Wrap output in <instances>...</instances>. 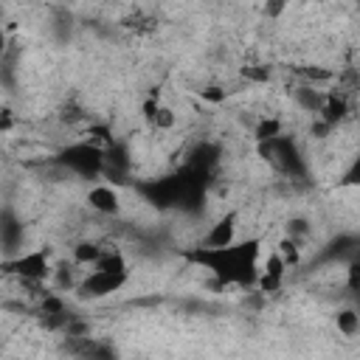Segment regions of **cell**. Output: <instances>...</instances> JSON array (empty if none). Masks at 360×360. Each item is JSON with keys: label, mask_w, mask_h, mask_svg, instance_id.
<instances>
[{"label": "cell", "mask_w": 360, "mask_h": 360, "mask_svg": "<svg viewBox=\"0 0 360 360\" xmlns=\"http://www.w3.org/2000/svg\"><path fill=\"white\" fill-rule=\"evenodd\" d=\"M259 253H262V236L250 239H233L228 245H197L186 256L205 267L222 287H253L259 273Z\"/></svg>", "instance_id": "1"}, {"label": "cell", "mask_w": 360, "mask_h": 360, "mask_svg": "<svg viewBox=\"0 0 360 360\" xmlns=\"http://www.w3.org/2000/svg\"><path fill=\"white\" fill-rule=\"evenodd\" d=\"M3 270L17 276L22 284H42L53 276V264H51V250L48 248H34V250H25V253H17L11 256L8 262H3Z\"/></svg>", "instance_id": "2"}, {"label": "cell", "mask_w": 360, "mask_h": 360, "mask_svg": "<svg viewBox=\"0 0 360 360\" xmlns=\"http://www.w3.org/2000/svg\"><path fill=\"white\" fill-rule=\"evenodd\" d=\"M56 163L65 166L68 172L79 174V177H98L104 172V149L93 146L90 141H73L68 143L59 155H56Z\"/></svg>", "instance_id": "3"}, {"label": "cell", "mask_w": 360, "mask_h": 360, "mask_svg": "<svg viewBox=\"0 0 360 360\" xmlns=\"http://www.w3.org/2000/svg\"><path fill=\"white\" fill-rule=\"evenodd\" d=\"M129 281V270H104V267H90L79 281H76V295L82 301H101L112 292H118Z\"/></svg>", "instance_id": "4"}, {"label": "cell", "mask_w": 360, "mask_h": 360, "mask_svg": "<svg viewBox=\"0 0 360 360\" xmlns=\"http://www.w3.org/2000/svg\"><path fill=\"white\" fill-rule=\"evenodd\" d=\"M87 205L98 214V217H118L124 202H121V191L112 183H96L87 188Z\"/></svg>", "instance_id": "5"}, {"label": "cell", "mask_w": 360, "mask_h": 360, "mask_svg": "<svg viewBox=\"0 0 360 360\" xmlns=\"http://www.w3.org/2000/svg\"><path fill=\"white\" fill-rule=\"evenodd\" d=\"M352 112V101L343 90H323V101H321V110L315 112V118H321L323 124H329L332 129L338 124H343Z\"/></svg>", "instance_id": "6"}, {"label": "cell", "mask_w": 360, "mask_h": 360, "mask_svg": "<svg viewBox=\"0 0 360 360\" xmlns=\"http://www.w3.org/2000/svg\"><path fill=\"white\" fill-rule=\"evenodd\" d=\"M141 115H143V121H146L155 132H169V129L177 124V112H174L166 101H160V96H149V98H143V104H141Z\"/></svg>", "instance_id": "7"}, {"label": "cell", "mask_w": 360, "mask_h": 360, "mask_svg": "<svg viewBox=\"0 0 360 360\" xmlns=\"http://www.w3.org/2000/svg\"><path fill=\"white\" fill-rule=\"evenodd\" d=\"M284 273H287V264H284L281 256L273 250V253L264 259V264L259 267V273H256V284H253V287H259V292H264V295L278 292L281 284H284Z\"/></svg>", "instance_id": "8"}, {"label": "cell", "mask_w": 360, "mask_h": 360, "mask_svg": "<svg viewBox=\"0 0 360 360\" xmlns=\"http://www.w3.org/2000/svg\"><path fill=\"white\" fill-rule=\"evenodd\" d=\"M236 225H239V211H225L211 228L208 233L202 236L200 245H208V248H217V245H228L236 239Z\"/></svg>", "instance_id": "9"}, {"label": "cell", "mask_w": 360, "mask_h": 360, "mask_svg": "<svg viewBox=\"0 0 360 360\" xmlns=\"http://www.w3.org/2000/svg\"><path fill=\"white\" fill-rule=\"evenodd\" d=\"M121 28H127V31L135 34V37H149V34L158 31V20H155L149 11L135 8V11H129L127 17H121Z\"/></svg>", "instance_id": "10"}, {"label": "cell", "mask_w": 360, "mask_h": 360, "mask_svg": "<svg viewBox=\"0 0 360 360\" xmlns=\"http://www.w3.org/2000/svg\"><path fill=\"white\" fill-rule=\"evenodd\" d=\"M101 253H104V245H98V242H93V239H82V242L73 245V264H79V267H93Z\"/></svg>", "instance_id": "11"}, {"label": "cell", "mask_w": 360, "mask_h": 360, "mask_svg": "<svg viewBox=\"0 0 360 360\" xmlns=\"http://www.w3.org/2000/svg\"><path fill=\"white\" fill-rule=\"evenodd\" d=\"M292 98H295V104L304 110V112H318L321 110V101H323V90H318L315 84H301L295 93H292Z\"/></svg>", "instance_id": "12"}, {"label": "cell", "mask_w": 360, "mask_h": 360, "mask_svg": "<svg viewBox=\"0 0 360 360\" xmlns=\"http://www.w3.org/2000/svg\"><path fill=\"white\" fill-rule=\"evenodd\" d=\"M278 135H284V124H281V118H276V115H264V118H259L256 127H253L256 143H259V141H273V138H278Z\"/></svg>", "instance_id": "13"}, {"label": "cell", "mask_w": 360, "mask_h": 360, "mask_svg": "<svg viewBox=\"0 0 360 360\" xmlns=\"http://www.w3.org/2000/svg\"><path fill=\"white\" fill-rule=\"evenodd\" d=\"M301 245H304V242H298V239H292V236H287V233L278 239L276 253L281 256V262L287 264V270L295 267V264H301Z\"/></svg>", "instance_id": "14"}, {"label": "cell", "mask_w": 360, "mask_h": 360, "mask_svg": "<svg viewBox=\"0 0 360 360\" xmlns=\"http://www.w3.org/2000/svg\"><path fill=\"white\" fill-rule=\"evenodd\" d=\"M335 323H338V332H340L343 338H354V335L360 332V315H357L354 307H343V309H338Z\"/></svg>", "instance_id": "15"}, {"label": "cell", "mask_w": 360, "mask_h": 360, "mask_svg": "<svg viewBox=\"0 0 360 360\" xmlns=\"http://www.w3.org/2000/svg\"><path fill=\"white\" fill-rule=\"evenodd\" d=\"M287 236H292V239L304 242V239L309 236V222H307V219H301V217L290 219V222H287Z\"/></svg>", "instance_id": "16"}, {"label": "cell", "mask_w": 360, "mask_h": 360, "mask_svg": "<svg viewBox=\"0 0 360 360\" xmlns=\"http://www.w3.org/2000/svg\"><path fill=\"white\" fill-rule=\"evenodd\" d=\"M14 127H17V115H14V110H11L8 104H0V135L11 132Z\"/></svg>", "instance_id": "17"}, {"label": "cell", "mask_w": 360, "mask_h": 360, "mask_svg": "<svg viewBox=\"0 0 360 360\" xmlns=\"http://www.w3.org/2000/svg\"><path fill=\"white\" fill-rule=\"evenodd\" d=\"M284 8H287V0H264L262 14L270 17V20H278V17L284 14Z\"/></svg>", "instance_id": "18"}, {"label": "cell", "mask_w": 360, "mask_h": 360, "mask_svg": "<svg viewBox=\"0 0 360 360\" xmlns=\"http://www.w3.org/2000/svg\"><path fill=\"white\" fill-rule=\"evenodd\" d=\"M200 98L202 101H211V104H219V101H225V90L217 87V84H208V87L200 90Z\"/></svg>", "instance_id": "19"}, {"label": "cell", "mask_w": 360, "mask_h": 360, "mask_svg": "<svg viewBox=\"0 0 360 360\" xmlns=\"http://www.w3.org/2000/svg\"><path fill=\"white\" fill-rule=\"evenodd\" d=\"M346 273H349V290H352V292H357V287H360V281H357V273H360V264H357V262H352Z\"/></svg>", "instance_id": "20"}, {"label": "cell", "mask_w": 360, "mask_h": 360, "mask_svg": "<svg viewBox=\"0 0 360 360\" xmlns=\"http://www.w3.org/2000/svg\"><path fill=\"white\" fill-rule=\"evenodd\" d=\"M6 45H8V37H6V31H0V59L6 56Z\"/></svg>", "instance_id": "21"}, {"label": "cell", "mask_w": 360, "mask_h": 360, "mask_svg": "<svg viewBox=\"0 0 360 360\" xmlns=\"http://www.w3.org/2000/svg\"><path fill=\"white\" fill-rule=\"evenodd\" d=\"M0 14H3V11H0Z\"/></svg>", "instance_id": "22"}]
</instances>
